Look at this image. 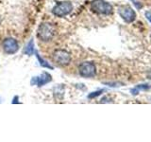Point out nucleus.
I'll use <instances>...</instances> for the list:
<instances>
[{
  "instance_id": "f257e3e1",
  "label": "nucleus",
  "mask_w": 151,
  "mask_h": 142,
  "mask_svg": "<svg viewBox=\"0 0 151 142\" xmlns=\"http://www.w3.org/2000/svg\"><path fill=\"white\" fill-rule=\"evenodd\" d=\"M90 7L93 12L98 14H103V15H110L113 12L111 5L104 0H93Z\"/></svg>"
},
{
  "instance_id": "f03ea898",
  "label": "nucleus",
  "mask_w": 151,
  "mask_h": 142,
  "mask_svg": "<svg viewBox=\"0 0 151 142\" xmlns=\"http://www.w3.org/2000/svg\"><path fill=\"white\" fill-rule=\"evenodd\" d=\"M55 27L49 23H44L39 27L38 30V38L41 41H50L55 34Z\"/></svg>"
},
{
  "instance_id": "7ed1b4c3",
  "label": "nucleus",
  "mask_w": 151,
  "mask_h": 142,
  "mask_svg": "<svg viewBox=\"0 0 151 142\" xmlns=\"http://www.w3.org/2000/svg\"><path fill=\"white\" fill-rule=\"evenodd\" d=\"M73 11V5L69 1H63L59 4H57L56 6L52 9L54 15L58 17H64Z\"/></svg>"
},
{
  "instance_id": "20e7f679",
  "label": "nucleus",
  "mask_w": 151,
  "mask_h": 142,
  "mask_svg": "<svg viewBox=\"0 0 151 142\" xmlns=\"http://www.w3.org/2000/svg\"><path fill=\"white\" fill-rule=\"evenodd\" d=\"M78 72L80 76L84 78H93L96 74V64L92 62H84L78 67Z\"/></svg>"
},
{
  "instance_id": "39448f33",
  "label": "nucleus",
  "mask_w": 151,
  "mask_h": 142,
  "mask_svg": "<svg viewBox=\"0 0 151 142\" xmlns=\"http://www.w3.org/2000/svg\"><path fill=\"white\" fill-rule=\"evenodd\" d=\"M118 13L122 17V19L127 23H131L136 19V12L131 7L124 5L118 8Z\"/></svg>"
},
{
  "instance_id": "423d86ee",
  "label": "nucleus",
  "mask_w": 151,
  "mask_h": 142,
  "mask_svg": "<svg viewBox=\"0 0 151 142\" xmlns=\"http://www.w3.org/2000/svg\"><path fill=\"white\" fill-rule=\"evenodd\" d=\"M53 58L56 63L61 66L68 65L71 62V55L63 49L57 50L53 55Z\"/></svg>"
},
{
  "instance_id": "0eeeda50",
  "label": "nucleus",
  "mask_w": 151,
  "mask_h": 142,
  "mask_svg": "<svg viewBox=\"0 0 151 142\" xmlns=\"http://www.w3.org/2000/svg\"><path fill=\"white\" fill-rule=\"evenodd\" d=\"M19 49L18 42L13 38H8L3 43V50L7 54H14Z\"/></svg>"
},
{
  "instance_id": "6e6552de",
  "label": "nucleus",
  "mask_w": 151,
  "mask_h": 142,
  "mask_svg": "<svg viewBox=\"0 0 151 142\" xmlns=\"http://www.w3.org/2000/svg\"><path fill=\"white\" fill-rule=\"evenodd\" d=\"M50 80H51V76L48 73L44 72L41 76H39V77H36L33 79L32 83L35 82V83L38 85V86H42V85L48 83Z\"/></svg>"
},
{
  "instance_id": "1a4fd4ad",
  "label": "nucleus",
  "mask_w": 151,
  "mask_h": 142,
  "mask_svg": "<svg viewBox=\"0 0 151 142\" xmlns=\"http://www.w3.org/2000/svg\"><path fill=\"white\" fill-rule=\"evenodd\" d=\"M35 49H34V43H33V40H30L29 43H27V45L26 46L25 49V53L27 55H32L34 54Z\"/></svg>"
},
{
  "instance_id": "9d476101",
  "label": "nucleus",
  "mask_w": 151,
  "mask_h": 142,
  "mask_svg": "<svg viewBox=\"0 0 151 142\" xmlns=\"http://www.w3.org/2000/svg\"><path fill=\"white\" fill-rule=\"evenodd\" d=\"M149 88H150V85L148 84H141V85H138L137 87L131 89V93L133 95H136V94H138L139 90H147Z\"/></svg>"
},
{
  "instance_id": "9b49d317",
  "label": "nucleus",
  "mask_w": 151,
  "mask_h": 142,
  "mask_svg": "<svg viewBox=\"0 0 151 142\" xmlns=\"http://www.w3.org/2000/svg\"><path fill=\"white\" fill-rule=\"evenodd\" d=\"M36 55H37V58H38V60H39V62H40V64H41L42 66H44V67H47V68H52V66H51L50 64H47L45 60H42V59L41 58V57L39 56V54L37 53V52H36Z\"/></svg>"
},
{
  "instance_id": "f8f14e48",
  "label": "nucleus",
  "mask_w": 151,
  "mask_h": 142,
  "mask_svg": "<svg viewBox=\"0 0 151 142\" xmlns=\"http://www.w3.org/2000/svg\"><path fill=\"white\" fill-rule=\"evenodd\" d=\"M104 91V90H98V91H96V92H93V94H90L89 95V98L90 99H93V98H94V97H97V96H99V95H100L102 92Z\"/></svg>"
},
{
  "instance_id": "ddd939ff",
  "label": "nucleus",
  "mask_w": 151,
  "mask_h": 142,
  "mask_svg": "<svg viewBox=\"0 0 151 142\" xmlns=\"http://www.w3.org/2000/svg\"><path fill=\"white\" fill-rule=\"evenodd\" d=\"M145 17L147 18V20L151 23V12H145Z\"/></svg>"
},
{
  "instance_id": "4468645a",
  "label": "nucleus",
  "mask_w": 151,
  "mask_h": 142,
  "mask_svg": "<svg viewBox=\"0 0 151 142\" xmlns=\"http://www.w3.org/2000/svg\"><path fill=\"white\" fill-rule=\"evenodd\" d=\"M150 43H151V36H150Z\"/></svg>"
},
{
  "instance_id": "2eb2a0df",
  "label": "nucleus",
  "mask_w": 151,
  "mask_h": 142,
  "mask_svg": "<svg viewBox=\"0 0 151 142\" xmlns=\"http://www.w3.org/2000/svg\"><path fill=\"white\" fill-rule=\"evenodd\" d=\"M0 22H1V20H0Z\"/></svg>"
}]
</instances>
